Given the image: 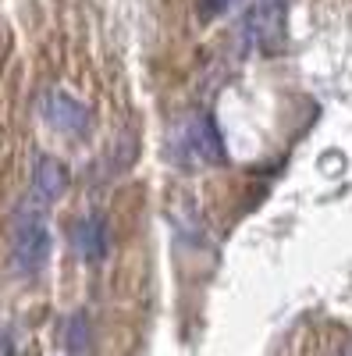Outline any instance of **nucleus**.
Wrapping results in <instances>:
<instances>
[{"instance_id":"5","label":"nucleus","mask_w":352,"mask_h":356,"mask_svg":"<svg viewBox=\"0 0 352 356\" xmlns=\"http://www.w3.org/2000/svg\"><path fill=\"white\" fill-rule=\"evenodd\" d=\"M68 239H72V250L85 260V264H100L107 253H110V228L100 214H85L72 225L68 232Z\"/></svg>"},{"instance_id":"4","label":"nucleus","mask_w":352,"mask_h":356,"mask_svg":"<svg viewBox=\"0 0 352 356\" xmlns=\"http://www.w3.org/2000/svg\"><path fill=\"white\" fill-rule=\"evenodd\" d=\"M288 0H253L249 8V36L263 47V50H278L285 43V11Z\"/></svg>"},{"instance_id":"9","label":"nucleus","mask_w":352,"mask_h":356,"mask_svg":"<svg viewBox=\"0 0 352 356\" xmlns=\"http://www.w3.org/2000/svg\"><path fill=\"white\" fill-rule=\"evenodd\" d=\"M11 349H15V346H11V335L0 328V356H11Z\"/></svg>"},{"instance_id":"1","label":"nucleus","mask_w":352,"mask_h":356,"mask_svg":"<svg viewBox=\"0 0 352 356\" xmlns=\"http://www.w3.org/2000/svg\"><path fill=\"white\" fill-rule=\"evenodd\" d=\"M50 246H53V239H50L40 200L22 203L18 214H15V228H11V267H15V275H22V278L40 275L50 260Z\"/></svg>"},{"instance_id":"6","label":"nucleus","mask_w":352,"mask_h":356,"mask_svg":"<svg viewBox=\"0 0 352 356\" xmlns=\"http://www.w3.org/2000/svg\"><path fill=\"white\" fill-rule=\"evenodd\" d=\"M68 182H72V175L57 157H40L36 161V168H33V196L40 203L61 200L68 193Z\"/></svg>"},{"instance_id":"2","label":"nucleus","mask_w":352,"mask_h":356,"mask_svg":"<svg viewBox=\"0 0 352 356\" xmlns=\"http://www.w3.org/2000/svg\"><path fill=\"white\" fill-rule=\"evenodd\" d=\"M171 139H174V154L171 157L178 161V164H189V168H217V164L228 161L224 139H221V132L214 125V118L203 114V111L182 118V122L174 125V136Z\"/></svg>"},{"instance_id":"3","label":"nucleus","mask_w":352,"mask_h":356,"mask_svg":"<svg viewBox=\"0 0 352 356\" xmlns=\"http://www.w3.org/2000/svg\"><path fill=\"white\" fill-rule=\"evenodd\" d=\"M40 114L50 129H57L61 136L72 139H85L93 132V111L85 107L82 100H75L65 89H50V93L40 100Z\"/></svg>"},{"instance_id":"8","label":"nucleus","mask_w":352,"mask_h":356,"mask_svg":"<svg viewBox=\"0 0 352 356\" xmlns=\"http://www.w3.org/2000/svg\"><path fill=\"white\" fill-rule=\"evenodd\" d=\"M228 4H231V0H199V15L203 18H217V15L228 11Z\"/></svg>"},{"instance_id":"7","label":"nucleus","mask_w":352,"mask_h":356,"mask_svg":"<svg viewBox=\"0 0 352 356\" xmlns=\"http://www.w3.org/2000/svg\"><path fill=\"white\" fill-rule=\"evenodd\" d=\"M68 349L75 353V356H85L90 353V321H85L82 314L78 317H72V324H68Z\"/></svg>"}]
</instances>
